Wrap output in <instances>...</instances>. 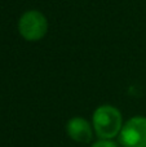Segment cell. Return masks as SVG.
Segmentation results:
<instances>
[{"label":"cell","mask_w":146,"mask_h":147,"mask_svg":"<svg viewBox=\"0 0 146 147\" xmlns=\"http://www.w3.org/2000/svg\"><path fill=\"white\" fill-rule=\"evenodd\" d=\"M91 147H118V145L115 142H113L111 140H100L93 143Z\"/></svg>","instance_id":"5b68a950"},{"label":"cell","mask_w":146,"mask_h":147,"mask_svg":"<svg viewBox=\"0 0 146 147\" xmlns=\"http://www.w3.org/2000/svg\"><path fill=\"white\" fill-rule=\"evenodd\" d=\"M123 128V119L118 109L110 105L97 107L93 114V129L100 140H113Z\"/></svg>","instance_id":"6da1fadb"},{"label":"cell","mask_w":146,"mask_h":147,"mask_svg":"<svg viewBox=\"0 0 146 147\" xmlns=\"http://www.w3.org/2000/svg\"><path fill=\"white\" fill-rule=\"evenodd\" d=\"M66 132L67 136L71 138L72 141L79 143H88L91 142L93 136V130L91 124L83 117H72L67 121L66 125Z\"/></svg>","instance_id":"277c9868"},{"label":"cell","mask_w":146,"mask_h":147,"mask_svg":"<svg viewBox=\"0 0 146 147\" xmlns=\"http://www.w3.org/2000/svg\"><path fill=\"white\" fill-rule=\"evenodd\" d=\"M119 142L123 147H146V117L129 119L119 133Z\"/></svg>","instance_id":"3957f363"},{"label":"cell","mask_w":146,"mask_h":147,"mask_svg":"<svg viewBox=\"0 0 146 147\" xmlns=\"http://www.w3.org/2000/svg\"><path fill=\"white\" fill-rule=\"evenodd\" d=\"M20 35L27 41H38L45 36L48 31V21L39 10H27L18 21Z\"/></svg>","instance_id":"7a4b0ae2"}]
</instances>
